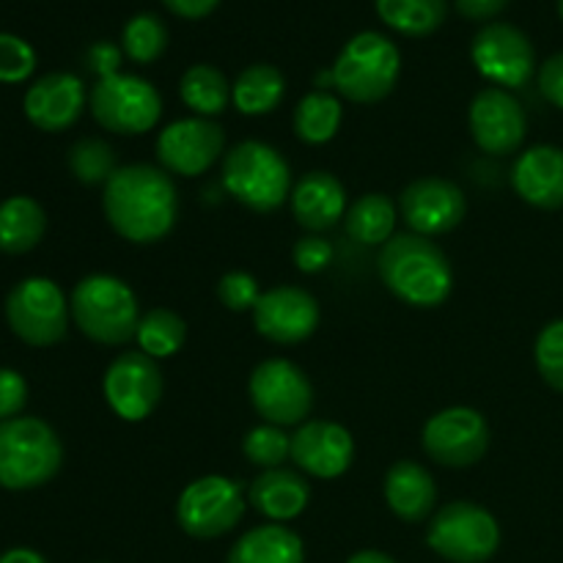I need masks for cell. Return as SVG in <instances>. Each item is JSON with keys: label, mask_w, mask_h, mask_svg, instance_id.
<instances>
[{"label": "cell", "mask_w": 563, "mask_h": 563, "mask_svg": "<svg viewBox=\"0 0 563 563\" xmlns=\"http://www.w3.org/2000/svg\"><path fill=\"white\" fill-rule=\"evenodd\" d=\"M102 209L115 234L135 245H152L174 231L179 192L168 170L146 163L124 165L104 185Z\"/></svg>", "instance_id": "obj_1"}, {"label": "cell", "mask_w": 563, "mask_h": 563, "mask_svg": "<svg viewBox=\"0 0 563 563\" xmlns=\"http://www.w3.org/2000/svg\"><path fill=\"white\" fill-rule=\"evenodd\" d=\"M377 269L385 289L407 306L438 308L454 289V269L443 247L416 231L390 236L379 251Z\"/></svg>", "instance_id": "obj_2"}, {"label": "cell", "mask_w": 563, "mask_h": 563, "mask_svg": "<svg viewBox=\"0 0 563 563\" xmlns=\"http://www.w3.org/2000/svg\"><path fill=\"white\" fill-rule=\"evenodd\" d=\"M64 465V445L42 418L0 421V487L11 493L44 487Z\"/></svg>", "instance_id": "obj_3"}, {"label": "cell", "mask_w": 563, "mask_h": 563, "mask_svg": "<svg viewBox=\"0 0 563 563\" xmlns=\"http://www.w3.org/2000/svg\"><path fill=\"white\" fill-rule=\"evenodd\" d=\"M225 192L253 212L269 214L291 196V170L284 154L264 141H242L223 157Z\"/></svg>", "instance_id": "obj_4"}, {"label": "cell", "mask_w": 563, "mask_h": 563, "mask_svg": "<svg viewBox=\"0 0 563 563\" xmlns=\"http://www.w3.org/2000/svg\"><path fill=\"white\" fill-rule=\"evenodd\" d=\"M69 311L86 339L104 346H121L135 339L141 311L130 286L113 275H88L75 286Z\"/></svg>", "instance_id": "obj_5"}, {"label": "cell", "mask_w": 563, "mask_h": 563, "mask_svg": "<svg viewBox=\"0 0 563 563\" xmlns=\"http://www.w3.org/2000/svg\"><path fill=\"white\" fill-rule=\"evenodd\" d=\"M401 71L399 47L377 31H363L344 44L333 64V86L350 102H383Z\"/></svg>", "instance_id": "obj_6"}, {"label": "cell", "mask_w": 563, "mask_h": 563, "mask_svg": "<svg viewBox=\"0 0 563 563\" xmlns=\"http://www.w3.org/2000/svg\"><path fill=\"white\" fill-rule=\"evenodd\" d=\"M427 542L451 563H484L500 548L498 520L471 500H454L432 517Z\"/></svg>", "instance_id": "obj_7"}, {"label": "cell", "mask_w": 563, "mask_h": 563, "mask_svg": "<svg viewBox=\"0 0 563 563\" xmlns=\"http://www.w3.org/2000/svg\"><path fill=\"white\" fill-rule=\"evenodd\" d=\"M69 300L49 278H25L5 297V322L27 346H53L69 330Z\"/></svg>", "instance_id": "obj_8"}, {"label": "cell", "mask_w": 563, "mask_h": 563, "mask_svg": "<svg viewBox=\"0 0 563 563\" xmlns=\"http://www.w3.org/2000/svg\"><path fill=\"white\" fill-rule=\"evenodd\" d=\"M88 108L97 124L115 135H143L163 115V97L137 75H110L97 80L88 93Z\"/></svg>", "instance_id": "obj_9"}, {"label": "cell", "mask_w": 563, "mask_h": 563, "mask_svg": "<svg viewBox=\"0 0 563 563\" xmlns=\"http://www.w3.org/2000/svg\"><path fill=\"white\" fill-rule=\"evenodd\" d=\"M251 401L258 416L273 427H295L306 421L313 407L311 379L297 363L286 357H269L251 374Z\"/></svg>", "instance_id": "obj_10"}, {"label": "cell", "mask_w": 563, "mask_h": 563, "mask_svg": "<svg viewBox=\"0 0 563 563\" xmlns=\"http://www.w3.org/2000/svg\"><path fill=\"white\" fill-rule=\"evenodd\" d=\"M245 515L240 484L225 476H203L187 484L176 504V520L192 539H218L234 531Z\"/></svg>", "instance_id": "obj_11"}, {"label": "cell", "mask_w": 563, "mask_h": 563, "mask_svg": "<svg viewBox=\"0 0 563 563\" xmlns=\"http://www.w3.org/2000/svg\"><path fill=\"white\" fill-rule=\"evenodd\" d=\"M104 401L121 421L137 423L163 399V374L146 352H121L102 379Z\"/></svg>", "instance_id": "obj_12"}, {"label": "cell", "mask_w": 563, "mask_h": 563, "mask_svg": "<svg viewBox=\"0 0 563 563\" xmlns=\"http://www.w3.org/2000/svg\"><path fill=\"white\" fill-rule=\"evenodd\" d=\"M423 451L443 467H471L487 454V418L473 407H449L423 427Z\"/></svg>", "instance_id": "obj_13"}, {"label": "cell", "mask_w": 563, "mask_h": 563, "mask_svg": "<svg viewBox=\"0 0 563 563\" xmlns=\"http://www.w3.org/2000/svg\"><path fill=\"white\" fill-rule=\"evenodd\" d=\"M473 64L498 88H522L537 71L531 38L509 22H493L473 38Z\"/></svg>", "instance_id": "obj_14"}, {"label": "cell", "mask_w": 563, "mask_h": 563, "mask_svg": "<svg viewBox=\"0 0 563 563\" xmlns=\"http://www.w3.org/2000/svg\"><path fill=\"white\" fill-rule=\"evenodd\" d=\"M471 135L482 152L506 157L520 152L528 135V115L520 99L506 88H484L471 102Z\"/></svg>", "instance_id": "obj_15"}, {"label": "cell", "mask_w": 563, "mask_h": 563, "mask_svg": "<svg viewBox=\"0 0 563 563\" xmlns=\"http://www.w3.org/2000/svg\"><path fill=\"white\" fill-rule=\"evenodd\" d=\"M225 152L223 126L212 119H179L165 126L157 137V159L168 174H207Z\"/></svg>", "instance_id": "obj_16"}, {"label": "cell", "mask_w": 563, "mask_h": 563, "mask_svg": "<svg viewBox=\"0 0 563 563\" xmlns=\"http://www.w3.org/2000/svg\"><path fill=\"white\" fill-rule=\"evenodd\" d=\"M319 302L311 291L300 286H275L262 291L256 308H253V324L258 335L275 344H300L311 339L319 328Z\"/></svg>", "instance_id": "obj_17"}, {"label": "cell", "mask_w": 563, "mask_h": 563, "mask_svg": "<svg viewBox=\"0 0 563 563\" xmlns=\"http://www.w3.org/2000/svg\"><path fill=\"white\" fill-rule=\"evenodd\" d=\"M399 209L410 231L423 236L449 234L462 223L467 212L465 192L460 185L440 176H423L405 187L399 198Z\"/></svg>", "instance_id": "obj_18"}, {"label": "cell", "mask_w": 563, "mask_h": 563, "mask_svg": "<svg viewBox=\"0 0 563 563\" xmlns=\"http://www.w3.org/2000/svg\"><path fill=\"white\" fill-rule=\"evenodd\" d=\"M291 462L313 478H339L350 471L355 443L341 423L306 421L291 434Z\"/></svg>", "instance_id": "obj_19"}, {"label": "cell", "mask_w": 563, "mask_h": 563, "mask_svg": "<svg viewBox=\"0 0 563 563\" xmlns=\"http://www.w3.org/2000/svg\"><path fill=\"white\" fill-rule=\"evenodd\" d=\"M22 104L36 130L64 132L75 126L86 110V86L71 71H49L27 88Z\"/></svg>", "instance_id": "obj_20"}, {"label": "cell", "mask_w": 563, "mask_h": 563, "mask_svg": "<svg viewBox=\"0 0 563 563\" xmlns=\"http://www.w3.org/2000/svg\"><path fill=\"white\" fill-rule=\"evenodd\" d=\"M511 187L526 203L537 209L563 207V148L533 146L517 157L511 168Z\"/></svg>", "instance_id": "obj_21"}, {"label": "cell", "mask_w": 563, "mask_h": 563, "mask_svg": "<svg viewBox=\"0 0 563 563\" xmlns=\"http://www.w3.org/2000/svg\"><path fill=\"white\" fill-rule=\"evenodd\" d=\"M291 212L302 229L328 231L346 218L344 185L328 170H311L291 190Z\"/></svg>", "instance_id": "obj_22"}, {"label": "cell", "mask_w": 563, "mask_h": 563, "mask_svg": "<svg viewBox=\"0 0 563 563\" xmlns=\"http://www.w3.org/2000/svg\"><path fill=\"white\" fill-rule=\"evenodd\" d=\"M385 504L399 520L423 522L438 506V484L423 465L401 460L385 473Z\"/></svg>", "instance_id": "obj_23"}, {"label": "cell", "mask_w": 563, "mask_h": 563, "mask_svg": "<svg viewBox=\"0 0 563 563\" xmlns=\"http://www.w3.org/2000/svg\"><path fill=\"white\" fill-rule=\"evenodd\" d=\"M311 500V487L306 478L286 467L264 471L251 484V504L258 515L273 522H289L306 511Z\"/></svg>", "instance_id": "obj_24"}, {"label": "cell", "mask_w": 563, "mask_h": 563, "mask_svg": "<svg viewBox=\"0 0 563 563\" xmlns=\"http://www.w3.org/2000/svg\"><path fill=\"white\" fill-rule=\"evenodd\" d=\"M306 548L302 539L291 528L280 522L258 526L240 537V542L231 548L225 563H302Z\"/></svg>", "instance_id": "obj_25"}, {"label": "cell", "mask_w": 563, "mask_h": 563, "mask_svg": "<svg viewBox=\"0 0 563 563\" xmlns=\"http://www.w3.org/2000/svg\"><path fill=\"white\" fill-rule=\"evenodd\" d=\"M47 214L31 196H11L0 203V253L22 256L42 242Z\"/></svg>", "instance_id": "obj_26"}, {"label": "cell", "mask_w": 563, "mask_h": 563, "mask_svg": "<svg viewBox=\"0 0 563 563\" xmlns=\"http://www.w3.org/2000/svg\"><path fill=\"white\" fill-rule=\"evenodd\" d=\"M284 93L286 80L278 66L253 64L231 86V102L245 115H267L284 102Z\"/></svg>", "instance_id": "obj_27"}, {"label": "cell", "mask_w": 563, "mask_h": 563, "mask_svg": "<svg viewBox=\"0 0 563 563\" xmlns=\"http://www.w3.org/2000/svg\"><path fill=\"white\" fill-rule=\"evenodd\" d=\"M346 234L361 245H385L396 229V207L385 192H366L346 209Z\"/></svg>", "instance_id": "obj_28"}, {"label": "cell", "mask_w": 563, "mask_h": 563, "mask_svg": "<svg viewBox=\"0 0 563 563\" xmlns=\"http://www.w3.org/2000/svg\"><path fill=\"white\" fill-rule=\"evenodd\" d=\"M181 102L201 119L220 115L231 102V86L223 71L212 64H196L181 75Z\"/></svg>", "instance_id": "obj_29"}, {"label": "cell", "mask_w": 563, "mask_h": 563, "mask_svg": "<svg viewBox=\"0 0 563 563\" xmlns=\"http://www.w3.org/2000/svg\"><path fill=\"white\" fill-rule=\"evenodd\" d=\"M344 108L330 91H311L295 108V135L308 146H322L339 132Z\"/></svg>", "instance_id": "obj_30"}, {"label": "cell", "mask_w": 563, "mask_h": 563, "mask_svg": "<svg viewBox=\"0 0 563 563\" xmlns=\"http://www.w3.org/2000/svg\"><path fill=\"white\" fill-rule=\"evenodd\" d=\"M374 5L385 25L405 36H429L449 14L445 0H374Z\"/></svg>", "instance_id": "obj_31"}, {"label": "cell", "mask_w": 563, "mask_h": 563, "mask_svg": "<svg viewBox=\"0 0 563 563\" xmlns=\"http://www.w3.org/2000/svg\"><path fill=\"white\" fill-rule=\"evenodd\" d=\"M135 339L141 344V352L159 361V357H170L181 350L187 339V324L170 308H152L137 322Z\"/></svg>", "instance_id": "obj_32"}, {"label": "cell", "mask_w": 563, "mask_h": 563, "mask_svg": "<svg viewBox=\"0 0 563 563\" xmlns=\"http://www.w3.org/2000/svg\"><path fill=\"white\" fill-rule=\"evenodd\" d=\"M66 165H69L71 176L80 185H108L110 176L119 170L115 165V152L110 143L99 141V137H82L66 154Z\"/></svg>", "instance_id": "obj_33"}, {"label": "cell", "mask_w": 563, "mask_h": 563, "mask_svg": "<svg viewBox=\"0 0 563 563\" xmlns=\"http://www.w3.org/2000/svg\"><path fill=\"white\" fill-rule=\"evenodd\" d=\"M168 47V27L157 14H135L121 31V49L135 64H152Z\"/></svg>", "instance_id": "obj_34"}, {"label": "cell", "mask_w": 563, "mask_h": 563, "mask_svg": "<svg viewBox=\"0 0 563 563\" xmlns=\"http://www.w3.org/2000/svg\"><path fill=\"white\" fill-rule=\"evenodd\" d=\"M242 451H245L247 462L264 467V471H275L289 460L291 434H286L280 427H273V423H264V427L251 429L245 434Z\"/></svg>", "instance_id": "obj_35"}, {"label": "cell", "mask_w": 563, "mask_h": 563, "mask_svg": "<svg viewBox=\"0 0 563 563\" xmlns=\"http://www.w3.org/2000/svg\"><path fill=\"white\" fill-rule=\"evenodd\" d=\"M533 357L544 383L563 394V319H555L539 333Z\"/></svg>", "instance_id": "obj_36"}, {"label": "cell", "mask_w": 563, "mask_h": 563, "mask_svg": "<svg viewBox=\"0 0 563 563\" xmlns=\"http://www.w3.org/2000/svg\"><path fill=\"white\" fill-rule=\"evenodd\" d=\"M36 69V53L25 38L0 33V82H22Z\"/></svg>", "instance_id": "obj_37"}, {"label": "cell", "mask_w": 563, "mask_h": 563, "mask_svg": "<svg viewBox=\"0 0 563 563\" xmlns=\"http://www.w3.org/2000/svg\"><path fill=\"white\" fill-rule=\"evenodd\" d=\"M218 297L229 311H253L258 297H262V289H258V280L251 273L234 269V273H225L220 278Z\"/></svg>", "instance_id": "obj_38"}, {"label": "cell", "mask_w": 563, "mask_h": 563, "mask_svg": "<svg viewBox=\"0 0 563 563\" xmlns=\"http://www.w3.org/2000/svg\"><path fill=\"white\" fill-rule=\"evenodd\" d=\"M291 258H295V267L306 275H317L333 262V245L322 236L311 234L297 240L295 251H291Z\"/></svg>", "instance_id": "obj_39"}, {"label": "cell", "mask_w": 563, "mask_h": 563, "mask_svg": "<svg viewBox=\"0 0 563 563\" xmlns=\"http://www.w3.org/2000/svg\"><path fill=\"white\" fill-rule=\"evenodd\" d=\"M27 405V383L14 368H0V421H11Z\"/></svg>", "instance_id": "obj_40"}, {"label": "cell", "mask_w": 563, "mask_h": 563, "mask_svg": "<svg viewBox=\"0 0 563 563\" xmlns=\"http://www.w3.org/2000/svg\"><path fill=\"white\" fill-rule=\"evenodd\" d=\"M121 58H124V49L115 47L113 42H97V44H91L86 53L88 69H91L99 80H102V77H110V75H119Z\"/></svg>", "instance_id": "obj_41"}, {"label": "cell", "mask_w": 563, "mask_h": 563, "mask_svg": "<svg viewBox=\"0 0 563 563\" xmlns=\"http://www.w3.org/2000/svg\"><path fill=\"white\" fill-rule=\"evenodd\" d=\"M539 88L548 97V102L563 110V53L550 55L544 60L542 69H539Z\"/></svg>", "instance_id": "obj_42"}, {"label": "cell", "mask_w": 563, "mask_h": 563, "mask_svg": "<svg viewBox=\"0 0 563 563\" xmlns=\"http://www.w3.org/2000/svg\"><path fill=\"white\" fill-rule=\"evenodd\" d=\"M509 3L511 0H456V9H460V14L467 16V20L482 22L498 16Z\"/></svg>", "instance_id": "obj_43"}, {"label": "cell", "mask_w": 563, "mask_h": 563, "mask_svg": "<svg viewBox=\"0 0 563 563\" xmlns=\"http://www.w3.org/2000/svg\"><path fill=\"white\" fill-rule=\"evenodd\" d=\"M176 16H185V20H201V16L212 14L218 9L220 0H163Z\"/></svg>", "instance_id": "obj_44"}, {"label": "cell", "mask_w": 563, "mask_h": 563, "mask_svg": "<svg viewBox=\"0 0 563 563\" xmlns=\"http://www.w3.org/2000/svg\"><path fill=\"white\" fill-rule=\"evenodd\" d=\"M0 563H47V559L31 548H14L0 555Z\"/></svg>", "instance_id": "obj_45"}, {"label": "cell", "mask_w": 563, "mask_h": 563, "mask_svg": "<svg viewBox=\"0 0 563 563\" xmlns=\"http://www.w3.org/2000/svg\"><path fill=\"white\" fill-rule=\"evenodd\" d=\"M346 563H396V561L390 559V555L379 553V550H361V553L352 555Z\"/></svg>", "instance_id": "obj_46"}, {"label": "cell", "mask_w": 563, "mask_h": 563, "mask_svg": "<svg viewBox=\"0 0 563 563\" xmlns=\"http://www.w3.org/2000/svg\"><path fill=\"white\" fill-rule=\"evenodd\" d=\"M559 11H561V16H563V0H559Z\"/></svg>", "instance_id": "obj_47"}]
</instances>
